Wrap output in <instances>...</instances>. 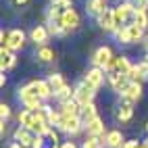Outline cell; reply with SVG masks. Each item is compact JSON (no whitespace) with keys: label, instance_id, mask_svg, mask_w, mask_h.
<instances>
[{"label":"cell","instance_id":"cell-1","mask_svg":"<svg viewBox=\"0 0 148 148\" xmlns=\"http://www.w3.org/2000/svg\"><path fill=\"white\" fill-rule=\"evenodd\" d=\"M17 98H19V102H21L25 108H32V111H38V108H42V106H44V102H46L44 98L38 94L34 82H29V84H25V86L19 88Z\"/></svg>","mask_w":148,"mask_h":148},{"label":"cell","instance_id":"cell-2","mask_svg":"<svg viewBox=\"0 0 148 148\" xmlns=\"http://www.w3.org/2000/svg\"><path fill=\"white\" fill-rule=\"evenodd\" d=\"M115 21H117V27H123V25H130L134 23V15H136V4L132 2V0H123V2H119L115 8Z\"/></svg>","mask_w":148,"mask_h":148},{"label":"cell","instance_id":"cell-3","mask_svg":"<svg viewBox=\"0 0 148 148\" xmlns=\"http://www.w3.org/2000/svg\"><path fill=\"white\" fill-rule=\"evenodd\" d=\"M113 61H115V54L111 50V46H98L94 50V54H92V67L104 69V71L111 69Z\"/></svg>","mask_w":148,"mask_h":148},{"label":"cell","instance_id":"cell-4","mask_svg":"<svg viewBox=\"0 0 148 148\" xmlns=\"http://www.w3.org/2000/svg\"><path fill=\"white\" fill-rule=\"evenodd\" d=\"M56 130L63 132V134H69V136H75V134H79L82 130H86V123L82 119V115H77V117H65L63 115L61 117V123H58Z\"/></svg>","mask_w":148,"mask_h":148},{"label":"cell","instance_id":"cell-5","mask_svg":"<svg viewBox=\"0 0 148 148\" xmlns=\"http://www.w3.org/2000/svg\"><path fill=\"white\" fill-rule=\"evenodd\" d=\"M82 82L90 88V90L98 92L102 88V84L106 82V71H104V69H98V67H92V69H88V71H86Z\"/></svg>","mask_w":148,"mask_h":148},{"label":"cell","instance_id":"cell-6","mask_svg":"<svg viewBox=\"0 0 148 148\" xmlns=\"http://www.w3.org/2000/svg\"><path fill=\"white\" fill-rule=\"evenodd\" d=\"M58 23H61V27L65 29L67 34H71V32H75V29H79L82 17H79V13H77L75 8H69V11H65L63 17L58 19Z\"/></svg>","mask_w":148,"mask_h":148},{"label":"cell","instance_id":"cell-7","mask_svg":"<svg viewBox=\"0 0 148 148\" xmlns=\"http://www.w3.org/2000/svg\"><path fill=\"white\" fill-rule=\"evenodd\" d=\"M106 82L111 86V90L117 94H123L125 88L130 86V75H121V73H115V71H106Z\"/></svg>","mask_w":148,"mask_h":148},{"label":"cell","instance_id":"cell-8","mask_svg":"<svg viewBox=\"0 0 148 148\" xmlns=\"http://www.w3.org/2000/svg\"><path fill=\"white\" fill-rule=\"evenodd\" d=\"M96 21H98V27H100L102 32H106V34H115L117 29H119V27H117V21H115L113 8H106L102 15L96 17Z\"/></svg>","mask_w":148,"mask_h":148},{"label":"cell","instance_id":"cell-9","mask_svg":"<svg viewBox=\"0 0 148 148\" xmlns=\"http://www.w3.org/2000/svg\"><path fill=\"white\" fill-rule=\"evenodd\" d=\"M8 50H23L25 48V32L23 29H8Z\"/></svg>","mask_w":148,"mask_h":148},{"label":"cell","instance_id":"cell-10","mask_svg":"<svg viewBox=\"0 0 148 148\" xmlns=\"http://www.w3.org/2000/svg\"><path fill=\"white\" fill-rule=\"evenodd\" d=\"M142 92H144V88H142V82H130V86L125 88V92L119 94L121 96V100H127V102H138L142 98Z\"/></svg>","mask_w":148,"mask_h":148},{"label":"cell","instance_id":"cell-11","mask_svg":"<svg viewBox=\"0 0 148 148\" xmlns=\"http://www.w3.org/2000/svg\"><path fill=\"white\" fill-rule=\"evenodd\" d=\"M86 134L88 136H96V138H100V140L104 142V138H106V127H104V121L100 119V117H94L92 121H88L86 123Z\"/></svg>","mask_w":148,"mask_h":148},{"label":"cell","instance_id":"cell-12","mask_svg":"<svg viewBox=\"0 0 148 148\" xmlns=\"http://www.w3.org/2000/svg\"><path fill=\"white\" fill-rule=\"evenodd\" d=\"M94 96H96V92H94V90H90V88H88L84 82H79V84L75 86V96H73V98H75V100L79 102L82 106H84V104L94 102Z\"/></svg>","mask_w":148,"mask_h":148},{"label":"cell","instance_id":"cell-13","mask_svg":"<svg viewBox=\"0 0 148 148\" xmlns=\"http://www.w3.org/2000/svg\"><path fill=\"white\" fill-rule=\"evenodd\" d=\"M34 138H36V134H34L32 130H27V127H23V125H19L17 130L13 132V140L19 142V144H23L25 148H32Z\"/></svg>","mask_w":148,"mask_h":148},{"label":"cell","instance_id":"cell-14","mask_svg":"<svg viewBox=\"0 0 148 148\" xmlns=\"http://www.w3.org/2000/svg\"><path fill=\"white\" fill-rule=\"evenodd\" d=\"M130 79L132 82H148V58H144V61H140L138 65L132 67L130 71Z\"/></svg>","mask_w":148,"mask_h":148},{"label":"cell","instance_id":"cell-15","mask_svg":"<svg viewBox=\"0 0 148 148\" xmlns=\"http://www.w3.org/2000/svg\"><path fill=\"white\" fill-rule=\"evenodd\" d=\"M50 38V32H48V25H36L32 32H29V40H32L36 46H44Z\"/></svg>","mask_w":148,"mask_h":148},{"label":"cell","instance_id":"cell-16","mask_svg":"<svg viewBox=\"0 0 148 148\" xmlns=\"http://www.w3.org/2000/svg\"><path fill=\"white\" fill-rule=\"evenodd\" d=\"M132 117H134V102L123 100L119 106H117V111H115V119L119 123H130Z\"/></svg>","mask_w":148,"mask_h":148},{"label":"cell","instance_id":"cell-17","mask_svg":"<svg viewBox=\"0 0 148 148\" xmlns=\"http://www.w3.org/2000/svg\"><path fill=\"white\" fill-rule=\"evenodd\" d=\"M132 63H130V56H125V54H119V56H115V61L111 65V69L108 71H115V73H121V75H130L132 71Z\"/></svg>","mask_w":148,"mask_h":148},{"label":"cell","instance_id":"cell-18","mask_svg":"<svg viewBox=\"0 0 148 148\" xmlns=\"http://www.w3.org/2000/svg\"><path fill=\"white\" fill-rule=\"evenodd\" d=\"M17 65V56L13 50H8V48H2L0 50V69L6 73V71H11V69Z\"/></svg>","mask_w":148,"mask_h":148},{"label":"cell","instance_id":"cell-19","mask_svg":"<svg viewBox=\"0 0 148 148\" xmlns=\"http://www.w3.org/2000/svg\"><path fill=\"white\" fill-rule=\"evenodd\" d=\"M123 144H125V138H123V132H119V130H111L104 138L106 148H123Z\"/></svg>","mask_w":148,"mask_h":148},{"label":"cell","instance_id":"cell-20","mask_svg":"<svg viewBox=\"0 0 148 148\" xmlns=\"http://www.w3.org/2000/svg\"><path fill=\"white\" fill-rule=\"evenodd\" d=\"M106 8H108V0H88L86 2V13L92 15V17L102 15Z\"/></svg>","mask_w":148,"mask_h":148},{"label":"cell","instance_id":"cell-21","mask_svg":"<svg viewBox=\"0 0 148 148\" xmlns=\"http://www.w3.org/2000/svg\"><path fill=\"white\" fill-rule=\"evenodd\" d=\"M36 58L40 63H52V61H56V52H54V48H50V46H38L36 48Z\"/></svg>","mask_w":148,"mask_h":148},{"label":"cell","instance_id":"cell-22","mask_svg":"<svg viewBox=\"0 0 148 148\" xmlns=\"http://www.w3.org/2000/svg\"><path fill=\"white\" fill-rule=\"evenodd\" d=\"M125 29H127V40H130V44L142 42V38H144V32H146V29H142L140 25H136V23L125 25Z\"/></svg>","mask_w":148,"mask_h":148},{"label":"cell","instance_id":"cell-23","mask_svg":"<svg viewBox=\"0 0 148 148\" xmlns=\"http://www.w3.org/2000/svg\"><path fill=\"white\" fill-rule=\"evenodd\" d=\"M34 121H36V111H32V108H25V106H23L21 111H19V115H17V123L29 130Z\"/></svg>","mask_w":148,"mask_h":148},{"label":"cell","instance_id":"cell-24","mask_svg":"<svg viewBox=\"0 0 148 148\" xmlns=\"http://www.w3.org/2000/svg\"><path fill=\"white\" fill-rule=\"evenodd\" d=\"M34 86H36L38 94H40L44 100H48V98H52V96H54V92H52L50 84H48V79H34Z\"/></svg>","mask_w":148,"mask_h":148},{"label":"cell","instance_id":"cell-25","mask_svg":"<svg viewBox=\"0 0 148 148\" xmlns=\"http://www.w3.org/2000/svg\"><path fill=\"white\" fill-rule=\"evenodd\" d=\"M48 84H50V88H52V92H54V94L61 90L63 86H67L65 77H63L61 73H50V75H48Z\"/></svg>","mask_w":148,"mask_h":148},{"label":"cell","instance_id":"cell-26","mask_svg":"<svg viewBox=\"0 0 148 148\" xmlns=\"http://www.w3.org/2000/svg\"><path fill=\"white\" fill-rule=\"evenodd\" d=\"M94 117H98V108H96V104H94V102L84 104V106H82V119H84V123L92 121Z\"/></svg>","mask_w":148,"mask_h":148},{"label":"cell","instance_id":"cell-27","mask_svg":"<svg viewBox=\"0 0 148 148\" xmlns=\"http://www.w3.org/2000/svg\"><path fill=\"white\" fill-rule=\"evenodd\" d=\"M134 23H136V25H140L142 29H148V11H146V8H136Z\"/></svg>","mask_w":148,"mask_h":148},{"label":"cell","instance_id":"cell-28","mask_svg":"<svg viewBox=\"0 0 148 148\" xmlns=\"http://www.w3.org/2000/svg\"><path fill=\"white\" fill-rule=\"evenodd\" d=\"M102 140L100 138H96V136H86V140L82 144V148H102Z\"/></svg>","mask_w":148,"mask_h":148},{"label":"cell","instance_id":"cell-29","mask_svg":"<svg viewBox=\"0 0 148 148\" xmlns=\"http://www.w3.org/2000/svg\"><path fill=\"white\" fill-rule=\"evenodd\" d=\"M115 38H117V42H119V44H130V40H127V29H125V25L119 27V29L115 32Z\"/></svg>","mask_w":148,"mask_h":148},{"label":"cell","instance_id":"cell-30","mask_svg":"<svg viewBox=\"0 0 148 148\" xmlns=\"http://www.w3.org/2000/svg\"><path fill=\"white\" fill-rule=\"evenodd\" d=\"M0 119H2V121H8V119H11V106H8V104H0Z\"/></svg>","mask_w":148,"mask_h":148},{"label":"cell","instance_id":"cell-31","mask_svg":"<svg viewBox=\"0 0 148 148\" xmlns=\"http://www.w3.org/2000/svg\"><path fill=\"white\" fill-rule=\"evenodd\" d=\"M46 140H48L46 136H36V138H34V144H32V148H44V146L48 144Z\"/></svg>","mask_w":148,"mask_h":148},{"label":"cell","instance_id":"cell-32","mask_svg":"<svg viewBox=\"0 0 148 148\" xmlns=\"http://www.w3.org/2000/svg\"><path fill=\"white\" fill-rule=\"evenodd\" d=\"M46 138H48V140H50V142H54V144H58V132H56V130H52V127H50V130H48V134H46Z\"/></svg>","mask_w":148,"mask_h":148},{"label":"cell","instance_id":"cell-33","mask_svg":"<svg viewBox=\"0 0 148 148\" xmlns=\"http://www.w3.org/2000/svg\"><path fill=\"white\" fill-rule=\"evenodd\" d=\"M140 140H125V144H123V148H140Z\"/></svg>","mask_w":148,"mask_h":148},{"label":"cell","instance_id":"cell-34","mask_svg":"<svg viewBox=\"0 0 148 148\" xmlns=\"http://www.w3.org/2000/svg\"><path fill=\"white\" fill-rule=\"evenodd\" d=\"M0 44H2V48H6L8 46V32H0Z\"/></svg>","mask_w":148,"mask_h":148},{"label":"cell","instance_id":"cell-35","mask_svg":"<svg viewBox=\"0 0 148 148\" xmlns=\"http://www.w3.org/2000/svg\"><path fill=\"white\" fill-rule=\"evenodd\" d=\"M132 2L136 4V8H146L148 11V0H132Z\"/></svg>","mask_w":148,"mask_h":148},{"label":"cell","instance_id":"cell-36","mask_svg":"<svg viewBox=\"0 0 148 148\" xmlns=\"http://www.w3.org/2000/svg\"><path fill=\"white\" fill-rule=\"evenodd\" d=\"M6 134H8V123H6V121H0V136L4 138Z\"/></svg>","mask_w":148,"mask_h":148},{"label":"cell","instance_id":"cell-37","mask_svg":"<svg viewBox=\"0 0 148 148\" xmlns=\"http://www.w3.org/2000/svg\"><path fill=\"white\" fill-rule=\"evenodd\" d=\"M27 2H29V0H11V4H13V6H17V8H21V6H25Z\"/></svg>","mask_w":148,"mask_h":148},{"label":"cell","instance_id":"cell-38","mask_svg":"<svg viewBox=\"0 0 148 148\" xmlns=\"http://www.w3.org/2000/svg\"><path fill=\"white\" fill-rule=\"evenodd\" d=\"M61 148H77V144H75V142H71V140H67V142H63V144H61Z\"/></svg>","mask_w":148,"mask_h":148},{"label":"cell","instance_id":"cell-39","mask_svg":"<svg viewBox=\"0 0 148 148\" xmlns=\"http://www.w3.org/2000/svg\"><path fill=\"white\" fill-rule=\"evenodd\" d=\"M44 148H61V144H54V142H50V140H48V144H46Z\"/></svg>","mask_w":148,"mask_h":148},{"label":"cell","instance_id":"cell-40","mask_svg":"<svg viewBox=\"0 0 148 148\" xmlns=\"http://www.w3.org/2000/svg\"><path fill=\"white\" fill-rule=\"evenodd\" d=\"M4 84H6V75H4V71H2V75H0V86L4 88Z\"/></svg>","mask_w":148,"mask_h":148},{"label":"cell","instance_id":"cell-41","mask_svg":"<svg viewBox=\"0 0 148 148\" xmlns=\"http://www.w3.org/2000/svg\"><path fill=\"white\" fill-rule=\"evenodd\" d=\"M8 148H25V146H23V144H19V142H13V144L8 146Z\"/></svg>","mask_w":148,"mask_h":148},{"label":"cell","instance_id":"cell-42","mask_svg":"<svg viewBox=\"0 0 148 148\" xmlns=\"http://www.w3.org/2000/svg\"><path fill=\"white\" fill-rule=\"evenodd\" d=\"M146 54H148V38H146Z\"/></svg>","mask_w":148,"mask_h":148},{"label":"cell","instance_id":"cell-43","mask_svg":"<svg viewBox=\"0 0 148 148\" xmlns=\"http://www.w3.org/2000/svg\"><path fill=\"white\" fill-rule=\"evenodd\" d=\"M144 142H146V144H148V136H146V140H144Z\"/></svg>","mask_w":148,"mask_h":148},{"label":"cell","instance_id":"cell-44","mask_svg":"<svg viewBox=\"0 0 148 148\" xmlns=\"http://www.w3.org/2000/svg\"><path fill=\"white\" fill-rule=\"evenodd\" d=\"M146 132H148V123H146Z\"/></svg>","mask_w":148,"mask_h":148},{"label":"cell","instance_id":"cell-45","mask_svg":"<svg viewBox=\"0 0 148 148\" xmlns=\"http://www.w3.org/2000/svg\"><path fill=\"white\" fill-rule=\"evenodd\" d=\"M52 2H56V0H52Z\"/></svg>","mask_w":148,"mask_h":148},{"label":"cell","instance_id":"cell-46","mask_svg":"<svg viewBox=\"0 0 148 148\" xmlns=\"http://www.w3.org/2000/svg\"><path fill=\"white\" fill-rule=\"evenodd\" d=\"M146 58H148V56H146Z\"/></svg>","mask_w":148,"mask_h":148}]
</instances>
